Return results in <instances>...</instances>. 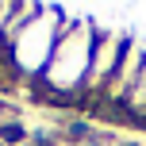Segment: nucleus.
I'll use <instances>...</instances> for the list:
<instances>
[{
	"label": "nucleus",
	"mask_w": 146,
	"mask_h": 146,
	"mask_svg": "<svg viewBox=\"0 0 146 146\" xmlns=\"http://www.w3.org/2000/svg\"><path fill=\"white\" fill-rule=\"evenodd\" d=\"M96 23L92 19H69L62 27V38L50 54V66L42 73V85L54 96L69 100L77 88H85L88 81V66H92V46H96Z\"/></svg>",
	"instance_id": "obj_1"
},
{
	"label": "nucleus",
	"mask_w": 146,
	"mask_h": 146,
	"mask_svg": "<svg viewBox=\"0 0 146 146\" xmlns=\"http://www.w3.org/2000/svg\"><path fill=\"white\" fill-rule=\"evenodd\" d=\"M62 27L66 19H58L54 8H42L38 15H31L19 31L12 35L8 50H12V69L15 73H27V77H42L46 66H50V54L62 38Z\"/></svg>",
	"instance_id": "obj_2"
},
{
	"label": "nucleus",
	"mask_w": 146,
	"mask_h": 146,
	"mask_svg": "<svg viewBox=\"0 0 146 146\" xmlns=\"http://www.w3.org/2000/svg\"><path fill=\"white\" fill-rule=\"evenodd\" d=\"M127 42H131V38H127V35H119V31H96L92 66H88V81H85V88H92V92H104V85L111 81V73H115L119 58H123Z\"/></svg>",
	"instance_id": "obj_3"
},
{
	"label": "nucleus",
	"mask_w": 146,
	"mask_h": 146,
	"mask_svg": "<svg viewBox=\"0 0 146 146\" xmlns=\"http://www.w3.org/2000/svg\"><path fill=\"white\" fill-rule=\"evenodd\" d=\"M142 66H146V50H142V46H135V42H127V50H123V58H119L115 73H111V81L104 85V96H108L111 104L123 108V100L131 96V88H135V81H139Z\"/></svg>",
	"instance_id": "obj_4"
},
{
	"label": "nucleus",
	"mask_w": 146,
	"mask_h": 146,
	"mask_svg": "<svg viewBox=\"0 0 146 146\" xmlns=\"http://www.w3.org/2000/svg\"><path fill=\"white\" fill-rule=\"evenodd\" d=\"M123 111H135V115L146 123V66H142V73H139V81H135L131 96L123 100Z\"/></svg>",
	"instance_id": "obj_5"
},
{
	"label": "nucleus",
	"mask_w": 146,
	"mask_h": 146,
	"mask_svg": "<svg viewBox=\"0 0 146 146\" xmlns=\"http://www.w3.org/2000/svg\"><path fill=\"white\" fill-rule=\"evenodd\" d=\"M23 135H27V131H23L19 123H4V127H0V139H4L8 146H19V142H23Z\"/></svg>",
	"instance_id": "obj_6"
}]
</instances>
